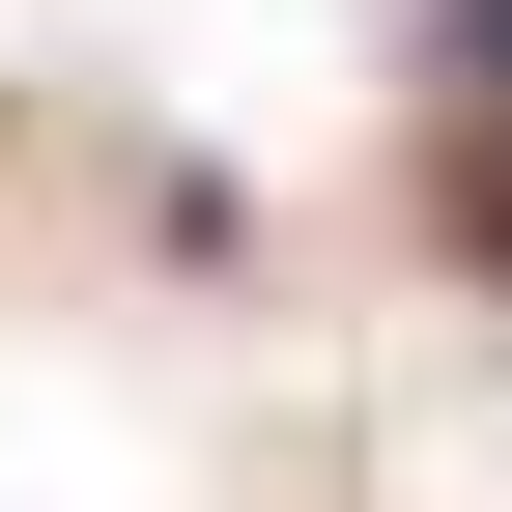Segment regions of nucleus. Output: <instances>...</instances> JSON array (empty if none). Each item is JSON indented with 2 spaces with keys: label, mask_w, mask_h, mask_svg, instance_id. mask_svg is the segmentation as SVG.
Listing matches in <instances>:
<instances>
[{
  "label": "nucleus",
  "mask_w": 512,
  "mask_h": 512,
  "mask_svg": "<svg viewBox=\"0 0 512 512\" xmlns=\"http://www.w3.org/2000/svg\"><path fill=\"white\" fill-rule=\"evenodd\" d=\"M427 57H456V86H484V143H456V228L512 256V0H456V29H427Z\"/></svg>",
  "instance_id": "nucleus-1"
}]
</instances>
